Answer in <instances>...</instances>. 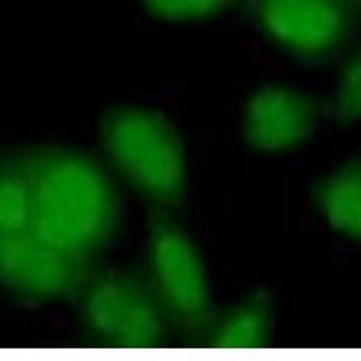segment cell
<instances>
[{
	"mask_svg": "<svg viewBox=\"0 0 361 361\" xmlns=\"http://www.w3.org/2000/svg\"><path fill=\"white\" fill-rule=\"evenodd\" d=\"M29 202L27 237L74 259L96 264L121 221V202L111 176L96 157L60 145L25 147ZM2 238V237H0Z\"/></svg>",
	"mask_w": 361,
	"mask_h": 361,
	"instance_id": "obj_1",
	"label": "cell"
},
{
	"mask_svg": "<svg viewBox=\"0 0 361 361\" xmlns=\"http://www.w3.org/2000/svg\"><path fill=\"white\" fill-rule=\"evenodd\" d=\"M99 141L112 166L148 204L169 212L185 206V143L166 116L137 105H116L99 119Z\"/></svg>",
	"mask_w": 361,
	"mask_h": 361,
	"instance_id": "obj_2",
	"label": "cell"
},
{
	"mask_svg": "<svg viewBox=\"0 0 361 361\" xmlns=\"http://www.w3.org/2000/svg\"><path fill=\"white\" fill-rule=\"evenodd\" d=\"M147 231L145 273L170 331L190 347H202L221 311L212 298L201 253L169 209L148 206Z\"/></svg>",
	"mask_w": 361,
	"mask_h": 361,
	"instance_id": "obj_3",
	"label": "cell"
},
{
	"mask_svg": "<svg viewBox=\"0 0 361 361\" xmlns=\"http://www.w3.org/2000/svg\"><path fill=\"white\" fill-rule=\"evenodd\" d=\"M87 345L96 349H159L170 325L145 269H94L78 296Z\"/></svg>",
	"mask_w": 361,
	"mask_h": 361,
	"instance_id": "obj_4",
	"label": "cell"
},
{
	"mask_svg": "<svg viewBox=\"0 0 361 361\" xmlns=\"http://www.w3.org/2000/svg\"><path fill=\"white\" fill-rule=\"evenodd\" d=\"M253 24L283 53L327 63L361 27V0H246Z\"/></svg>",
	"mask_w": 361,
	"mask_h": 361,
	"instance_id": "obj_5",
	"label": "cell"
},
{
	"mask_svg": "<svg viewBox=\"0 0 361 361\" xmlns=\"http://www.w3.org/2000/svg\"><path fill=\"white\" fill-rule=\"evenodd\" d=\"M96 264L27 237L0 238V288L24 304L76 302Z\"/></svg>",
	"mask_w": 361,
	"mask_h": 361,
	"instance_id": "obj_6",
	"label": "cell"
},
{
	"mask_svg": "<svg viewBox=\"0 0 361 361\" xmlns=\"http://www.w3.org/2000/svg\"><path fill=\"white\" fill-rule=\"evenodd\" d=\"M324 112L316 96L267 83L250 96L243 112L246 143L259 152H286L309 140Z\"/></svg>",
	"mask_w": 361,
	"mask_h": 361,
	"instance_id": "obj_7",
	"label": "cell"
},
{
	"mask_svg": "<svg viewBox=\"0 0 361 361\" xmlns=\"http://www.w3.org/2000/svg\"><path fill=\"white\" fill-rule=\"evenodd\" d=\"M273 320V298L267 289H259L230 311L219 312L202 347L219 350L266 349L271 343Z\"/></svg>",
	"mask_w": 361,
	"mask_h": 361,
	"instance_id": "obj_8",
	"label": "cell"
},
{
	"mask_svg": "<svg viewBox=\"0 0 361 361\" xmlns=\"http://www.w3.org/2000/svg\"><path fill=\"white\" fill-rule=\"evenodd\" d=\"M312 201L334 230L361 243V157L316 180Z\"/></svg>",
	"mask_w": 361,
	"mask_h": 361,
	"instance_id": "obj_9",
	"label": "cell"
},
{
	"mask_svg": "<svg viewBox=\"0 0 361 361\" xmlns=\"http://www.w3.org/2000/svg\"><path fill=\"white\" fill-rule=\"evenodd\" d=\"M141 4L161 20L186 22L217 17L235 6L246 4V0H141Z\"/></svg>",
	"mask_w": 361,
	"mask_h": 361,
	"instance_id": "obj_10",
	"label": "cell"
},
{
	"mask_svg": "<svg viewBox=\"0 0 361 361\" xmlns=\"http://www.w3.org/2000/svg\"><path fill=\"white\" fill-rule=\"evenodd\" d=\"M327 111L338 123L349 125L361 119V49H357L345 63Z\"/></svg>",
	"mask_w": 361,
	"mask_h": 361,
	"instance_id": "obj_11",
	"label": "cell"
}]
</instances>
